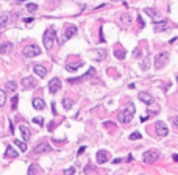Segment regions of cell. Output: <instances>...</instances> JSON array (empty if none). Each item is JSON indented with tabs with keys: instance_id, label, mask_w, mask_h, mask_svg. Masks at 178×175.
<instances>
[{
	"instance_id": "f1b7e54d",
	"label": "cell",
	"mask_w": 178,
	"mask_h": 175,
	"mask_svg": "<svg viewBox=\"0 0 178 175\" xmlns=\"http://www.w3.org/2000/svg\"><path fill=\"white\" fill-rule=\"evenodd\" d=\"M141 138H142V136H141V133H139V131H134V133H131V134H130V139H131V141L141 139Z\"/></svg>"
},
{
	"instance_id": "5b68a950",
	"label": "cell",
	"mask_w": 178,
	"mask_h": 175,
	"mask_svg": "<svg viewBox=\"0 0 178 175\" xmlns=\"http://www.w3.org/2000/svg\"><path fill=\"white\" fill-rule=\"evenodd\" d=\"M39 53H41V50H39L38 45H27V47L24 49V57L25 58H35V57H38Z\"/></svg>"
},
{
	"instance_id": "9a60e30c",
	"label": "cell",
	"mask_w": 178,
	"mask_h": 175,
	"mask_svg": "<svg viewBox=\"0 0 178 175\" xmlns=\"http://www.w3.org/2000/svg\"><path fill=\"white\" fill-rule=\"evenodd\" d=\"M31 103H33V106H35L36 110H44L45 108V102L42 100V98H39V97H35Z\"/></svg>"
},
{
	"instance_id": "f546056e",
	"label": "cell",
	"mask_w": 178,
	"mask_h": 175,
	"mask_svg": "<svg viewBox=\"0 0 178 175\" xmlns=\"http://www.w3.org/2000/svg\"><path fill=\"white\" fill-rule=\"evenodd\" d=\"M84 78H86L84 75H83V77H78V78H69V83H72V85H74V83H80V81L84 80Z\"/></svg>"
},
{
	"instance_id": "5bb4252c",
	"label": "cell",
	"mask_w": 178,
	"mask_h": 175,
	"mask_svg": "<svg viewBox=\"0 0 178 175\" xmlns=\"http://www.w3.org/2000/svg\"><path fill=\"white\" fill-rule=\"evenodd\" d=\"M33 71H35V74L38 75V77H41V78H45V75H47V69H45L44 66H41V64H36L35 67H33Z\"/></svg>"
},
{
	"instance_id": "9c48e42d",
	"label": "cell",
	"mask_w": 178,
	"mask_h": 175,
	"mask_svg": "<svg viewBox=\"0 0 178 175\" xmlns=\"http://www.w3.org/2000/svg\"><path fill=\"white\" fill-rule=\"evenodd\" d=\"M153 28H155V31H167L170 27H169V22L167 21H161V22H155Z\"/></svg>"
},
{
	"instance_id": "60d3db41",
	"label": "cell",
	"mask_w": 178,
	"mask_h": 175,
	"mask_svg": "<svg viewBox=\"0 0 178 175\" xmlns=\"http://www.w3.org/2000/svg\"><path fill=\"white\" fill-rule=\"evenodd\" d=\"M113 163H114V164H119V163H122V158H116V160H114Z\"/></svg>"
},
{
	"instance_id": "ab89813d",
	"label": "cell",
	"mask_w": 178,
	"mask_h": 175,
	"mask_svg": "<svg viewBox=\"0 0 178 175\" xmlns=\"http://www.w3.org/2000/svg\"><path fill=\"white\" fill-rule=\"evenodd\" d=\"M173 125H175V127L178 128V116H177V117H173Z\"/></svg>"
},
{
	"instance_id": "52a82bcc",
	"label": "cell",
	"mask_w": 178,
	"mask_h": 175,
	"mask_svg": "<svg viewBox=\"0 0 178 175\" xmlns=\"http://www.w3.org/2000/svg\"><path fill=\"white\" fill-rule=\"evenodd\" d=\"M155 130H156L158 136H161V138L169 134V128H167V125L164 124V122H156V124H155Z\"/></svg>"
},
{
	"instance_id": "b9f144b4",
	"label": "cell",
	"mask_w": 178,
	"mask_h": 175,
	"mask_svg": "<svg viewBox=\"0 0 178 175\" xmlns=\"http://www.w3.org/2000/svg\"><path fill=\"white\" fill-rule=\"evenodd\" d=\"M172 158H173V161H175V163H178V153H175Z\"/></svg>"
},
{
	"instance_id": "3957f363",
	"label": "cell",
	"mask_w": 178,
	"mask_h": 175,
	"mask_svg": "<svg viewBox=\"0 0 178 175\" xmlns=\"http://www.w3.org/2000/svg\"><path fill=\"white\" fill-rule=\"evenodd\" d=\"M167 59H169V53L167 52H161V53L155 55V59H153V64H155V69H161L166 66Z\"/></svg>"
},
{
	"instance_id": "4fadbf2b",
	"label": "cell",
	"mask_w": 178,
	"mask_h": 175,
	"mask_svg": "<svg viewBox=\"0 0 178 175\" xmlns=\"http://www.w3.org/2000/svg\"><path fill=\"white\" fill-rule=\"evenodd\" d=\"M48 150H52L48 142H39L38 146H35V153H42V152H48Z\"/></svg>"
},
{
	"instance_id": "cb8c5ba5",
	"label": "cell",
	"mask_w": 178,
	"mask_h": 175,
	"mask_svg": "<svg viewBox=\"0 0 178 175\" xmlns=\"http://www.w3.org/2000/svg\"><path fill=\"white\" fill-rule=\"evenodd\" d=\"M17 103H19V97H17V95H14V97L11 98V108H13V110H17Z\"/></svg>"
},
{
	"instance_id": "4316f807",
	"label": "cell",
	"mask_w": 178,
	"mask_h": 175,
	"mask_svg": "<svg viewBox=\"0 0 178 175\" xmlns=\"http://www.w3.org/2000/svg\"><path fill=\"white\" fill-rule=\"evenodd\" d=\"M8 22V16L6 14H0V27H5Z\"/></svg>"
},
{
	"instance_id": "836d02e7",
	"label": "cell",
	"mask_w": 178,
	"mask_h": 175,
	"mask_svg": "<svg viewBox=\"0 0 178 175\" xmlns=\"http://www.w3.org/2000/svg\"><path fill=\"white\" fill-rule=\"evenodd\" d=\"M148 66H150V64H148V59H145V61H144V64H141V67H142V71H147Z\"/></svg>"
},
{
	"instance_id": "2e32d148",
	"label": "cell",
	"mask_w": 178,
	"mask_h": 175,
	"mask_svg": "<svg viewBox=\"0 0 178 175\" xmlns=\"http://www.w3.org/2000/svg\"><path fill=\"white\" fill-rule=\"evenodd\" d=\"M125 55H127V52H125L122 47H117V45L114 47V57H116L117 59H124Z\"/></svg>"
},
{
	"instance_id": "7a4b0ae2",
	"label": "cell",
	"mask_w": 178,
	"mask_h": 175,
	"mask_svg": "<svg viewBox=\"0 0 178 175\" xmlns=\"http://www.w3.org/2000/svg\"><path fill=\"white\" fill-rule=\"evenodd\" d=\"M55 30L53 28H48L47 31L44 33V38H42V41H44V47L45 50H50L52 45H53V39H55Z\"/></svg>"
},
{
	"instance_id": "277c9868",
	"label": "cell",
	"mask_w": 178,
	"mask_h": 175,
	"mask_svg": "<svg viewBox=\"0 0 178 175\" xmlns=\"http://www.w3.org/2000/svg\"><path fill=\"white\" fill-rule=\"evenodd\" d=\"M158 158H159V153H158L156 150H147L145 153L142 155V161H144V163H147V164L155 163Z\"/></svg>"
},
{
	"instance_id": "8fae6325",
	"label": "cell",
	"mask_w": 178,
	"mask_h": 175,
	"mask_svg": "<svg viewBox=\"0 0 178 175\" xmlns=\"http://www.w3.org/2000/svg\"><path fill=\"white\" fill-rule=\"evenodd\" d=\"M77 31H78V28L75 27V25H67V28H66V31H64V38L66 39L74 38V36L77 35Z\"/></svg>"
},
{
	"instance_id": "484cf974",
	"label": "cell",
	"mask_w": 178,
	"mask_h": 175,
	"mask_svg": "<svg viewBox=\"0 0 178 175\" xmlns=\"http://www.w3.org/2000/svg\"><path fill=\"white\" fill-rule=\"evenodd\" d=\"M5 100H6V92L0 89V106H3V105H5Z\"/></svg>"
},
{
	"instance_id": "d4e9b609",
	"label": "cell",
	"mask_w": 178,
	"mask_h": 175,
	"mask_svg": "<svg viewBox=\"0 0 178 175\" xmlns=\"http://www.w3.org/2000/svg\"><path fill=\"white\" fill-rule=\"evenodd\" d=\"M144 13H147L150 17H155V16H156V9H153V8H144Z\"/></svg>"
},
{
	"instance_id": "f35d334b",
	"label": "cell",
	"mask_w": 178,
	"mask_h": 175,
	"mask_svg": "<svg viewBox=\"0 0 178 175\" xmlns=\"http://www.w3.org/2000/svg\"><path fill=\"white\" fill-rule=\"evenodd\" d=\"M53 128H55V122H50V124H48V130H53Z\"/></svg>"
},
{
	"instance_id": "7bdbcfd3",
	"label": "cell",
	"mask_w": 178,
	"mask_h": 175,
	"mask_svg": "<svg viewBox=\"0 0 178 175\" xmlns=\"http://www.w3.org/2000/svg\"><path fill=\"white\" fill-rule=\"evenodd\" d=\"M177 81H178V75H177Z\"/></svg>"
},
{
	"instance_id": "d6986e66",
	"label": "cell",
	"mask_w": 178,
	"mask_h": 175,
	"mask_svg": "<svg viewBox=\"0 0 178 175\" xmlns=\"http://www.w3.org/2000/svg\"><path fill=\"white\" fill-rule=\"evenodd\" d=\"M5 158H17V152H16L11 146H8L6 150H5Z\"/></svg>"
},
{
	"instance_id": "74e56055",
	"label": "cell",
	"mask_w": 178,
	"mask_h": 175,
	"mask_svg": "<svg viewBox=\"0 0 178 175\" xmlns=\"http://www.w3.org/2000/svg\"><path fill=\"white\" fill-rule=\"evenodd\" d=\"M84 150H86V147H80V148H78V155H81V153H84Z\"/></svg>"
},
{
	"instance_id": "d590c367",
	"label": "cell",
	"mask_w": 178,
	"mask_h": 175,
	"mask_svg": "<svg viewBox=\"0 0 178 175\" xmlns=\"http://www.w3.org/2000/svg\"><path fill=\"white\" fill-rule=\"evenodd\" d=\"M64 174H75V169H74V167H69V169L64 170Z\"/></svg>"
},
{
	"instance_id": "d6a6232c",
	"label": "cell",
	"mask_w": 178,
	"mask_h": 175,
	"mask_svg": "<svg viewBox=\"0 0 178 175\" xmlns=\"http://www.w3.org/2000/svg\"><path fill=\"white\" fill-rule=\"evenodd\" d=\"M137 24H139V27H145V22H144V19H142V16H137Z\"/></svg>"
},
{
	"instance_id": "e0dca14e",
	"label": "cell",
	"mask_w": 178,
	"mask_h": 175,
	"mask_svg": "<svg viewBox=\"0 0 178 175\" xmlns=\"http://www.w3.org/2000/svg\"><path fill=\"white\" fill-rule=\"evenodd\" d=\"M11 50H13V44H11V42H3L2 47H0V53H3V55L9 53Z\"/></svg>"
},
{
	"instance_id": "ac0fdd59",
	"label": "cell",
	"mask_w": 178,
	"mask_h": 175,
	"mask_svg": "<svg viewBox=\"0 0 178 175\" xmlns=\"http://www.w3.org/2000/svg\"><path fill=\"white\" fill-rule=\"evenodd\" d=\"M21 133H22V138H24V141H27V139H30V136H31V133H30V130H28V127L27 125H21Z\"/></svg>"
},
{
	"instance_id": "603a6c76",
	"label": "cell",
	"mask_w": 178,
	"mask_h": 175,
	"mask_svg": "<svg viewBox=\"0 0 178 175\" xmlns=\"http://www.w3.org/2000/svg\"><path fill=\"white\" fill-rule=\"evenodd\" d=\"M14 144H16V146H17L19 148H21L22 152H25V150H27V144H25L24 141H14Z\"/></svg>"
},
{
	"instance_id": "7c38bea8",
	"label": "cell",
	"mask_w": 178,
	"mask_h": 175,
	"mask_svg": "<svg viewBox=\"0 0 178 175\" xmlns=\"http://www.w3.org/2000/svg\"><path fill=\"white\" fill-rule=\"evenodd\" d=\"M108 158H110L108 152H105V150H98L97 152V163L98 164H105L108 161Z\"/></svg>"
},
{
	"instance_id": "e575fe53",
	"label": "cell",
	"mask_w": 178,
	"mask_h": 175,
	"mask_svg": "<svg viewBox=\"0 0 178 175\" xmlns=\"http://www.w3.org/2000/svg\"><path fill=\"white\" fill-rule=\"evenodd\" d=\"M36 170H38V167H36L35 164H31V166H30V169H28V174H33V172H36Z\"/></svg>"
},
{
	"instance_id": "1f68e13d",
	"label": "cell",
	"mask_w": 178,
	"mask_h": 175,
	"mask_svg": "<svg viewBox=\"0 0 178 175\" xmlns=\"http://www.w3.org/2000/svg\"><path fill=\"white\" fill-rule=\"evenodd\" d=\"M33 124H38V125H44V119H42V117H35V119H33Z\"/></svg>"
},
{
	"instance_id": "ffe728a7",
	"label": "cell",
	"mask_w": 178,
	"mask_h": 175,
	"mask_svg": "<svg viewBox=\"0 0 178 175\" xmlns=\"http://www.w3.org/2000/svg\"><path fill=\"white\" fill-rule=\"evenodd\" d=\"M120 21L124 22L125 25H130V24H131V16H130V13H124V14H122V17H120Z\"/></svg>"
},
{
	"instance_id": "30bf717a",
	"label": "cell",
	"mask_w": 178,
	"mask_h": 175,
	"mask_svg": "<svg viewBox=\"0 0 178 175\" xmlns=\"http://www.w3.org/2000/svg\"><path fill=\"white\" fill-rule=\"evenodd\" d=\"M139 100L142 102V103H145V105H151L155 102V98H153V95L148 94V92H141V94H139Z\"/></svg>"
},
{
	"instance_id": "44dd1931",
	"label": "cell",
	"mask_w": 178,
	"mask_h": 175,
	"mask_svg": "<svg viewBox=\"0 0 178 175\" xmlns=\"http://www.w3.org/2000/svg\"><path fill=\"white\" fill-rule=\"evenodd\" d=\"M72 105H74V102H72L70 98H67V97H66V98H62V106H64L66 110H70V108H72Z\"/></svg>"
},
{
	"instance_id": "83f0119b",
	"label": "cell",
	"mask_w": 178,
	"mask_h": 175,
	"mask_svg": "<svg viewBox=\"0 0 178 175\" xmlns=\"http://www.w3.org/2000/svg\"><path fill=\"white\" fill-rule=\"evenodd\" d=\"M16 86H17V85H16V81H13V80L6 83V89H8V91H14Z\"/></svg>"
},
{
	"instance_id": "8d00e7d4",
	"label": "cell",
	"mask_w": 178,
	"mask_h": 175,
	"mask_svg": "<svg viewBox=\"0 0 178 175\" xmlns=\"http://www.w3.org/2000/svg\"><path fill=\"white\" fill-rule=\"evenodd\" d=\"M24 22H25V24H31V22H33V17H25Z\"/></svg>"
},
{
	"instance_id": "ba28073f",
	"label": "cell",
	"mask_w": 178,
	"mask_h": 175,
	"mask_svg": "<svg viewBox=\"0 0 178 175\" xmlns=\"http://www.w3.org/2000/svg\"><path fill=\"white\" fill-rule=\"evenodd\" d=\"M61 89V80L59 78H52L50 81H48V91H50V94H56V92Z\"/></svg>"
},
{
	"instance_id": "7402d4cb",
	"label": "cell",
	"mask_w": 178,
	"mask_h": 175,
	"mask_svg": "<svg viewBox=\"0 0 178 175\" xmlns=\"http://www.w3.org/2000/svg\"><path fill=\"white\" fill-rule=\"evenodd\" d=\"M81 66H83V63H81V61L77 63V64H67V71L69 72H75L78 67H81Z\"/></svg>"
},
{
	"instance_id": "6da1fadb",
	"label": "cell",
	"mask_w": 178,
	"mask_h": 175,
	"mask_svg": "<svg viewBox=\"0 0 178 175\" xmlns=\"http://www.w3.org/2000/svg\"><path fill=\"white\" fill-rule=\"evenodd\" d=\"M134 111H136V108H134V105L133 103H130L125 110H122L120 113H119V120L122 122V124H128V122L133 119V116H134Z\"/></svg>"
},
{
	"instance_id": "8992f818",
	"label": "cell",
	"mask_w": 178,
	"mask_h": 175,
	"mask_svg": "<svg viewBox=\"0 0 178 175\" xmlns=\"http://www.w3.org/2000/svg\"><path fill=\"white\" fill-rule=\"evenodd\" d=\"M21 85L24 89H33V88L38 86V81H36L35 77H25V78H22Z\"/></svg>"
},
{
	"instance_id": "4dcf8cb0",
	"label": "cell",
	"mask_w": 178,
	"mask_h": 175,
	"mask_svg": "<svg viewBox=\"0 0 178 175\" xmlns=\"http://www.w3.org/2000/svg\"><path fill=\"white\" fill-rule=\"evenodd\" d=\"M27 9H28L30 13H33V11H36V9H38V5H36V3H28Z\"/></svg>"
}]
</instances>
